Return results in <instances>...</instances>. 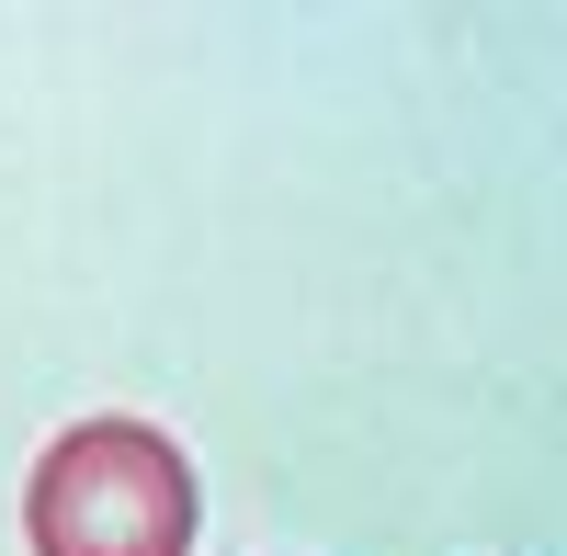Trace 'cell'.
I'll use <instances>...</instances> for the list:
<instances>
[{
    "instance_id": "6da1fadb",
    "label": "cell",
    "mask_w": 567,
    "mask_h": 556,
    "mask_svg": "<svg viewBox=\"0 0 567 556\" xmlns=\"http://www.w3.org/2000/svg\"><path fill=\"white\" fill-rule=\"evenodd\" d=\"M34 556H182L194 545V466L148 421H80L34 466Z\"/></svg>"
}]
</instances>
